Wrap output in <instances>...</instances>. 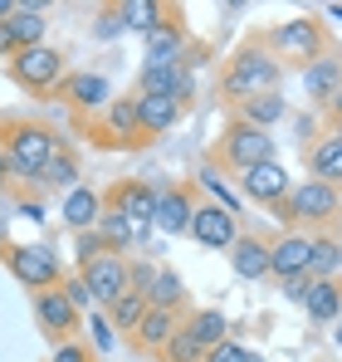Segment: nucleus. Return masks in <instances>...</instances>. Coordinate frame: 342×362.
Masks as SVG:
<instances>
[{
  "mask_svg": "<svg viewBox=\"0 0 342 362\" xmlns=\"http://www.w3.org/2000/svg\"><path fill=\"white\" fill-rule=\"evenodd\" d=\"M279 78H284V64L274 59V49H269L264 40H249V45H240L225 59L220 93L240 108V103H249V98H259V93H279Z\"/></svg>",
  "mask_w": 342,
  "mask_h": 362,
  "instance_id": "nucleus-1",
  "label": "nucleus"
},
{
  "mask_svg": "<svg viewBox=\"0 0 342 362\" xmlns=\"http://www.w3.org/2000/svg\"><path fill=\"white\" fill-rule=\"evenodd\" d=\"M0 152L10 162V177L20 181H40V172L54 162V152H64V137H59L49 122H0Z\"/></svg>",
  "mask_w": 342,
  "mask_h": 362,
  "instance_id": "nucleus-2",
  "label": "nucleus"
},
{
  "mask_svg": "<svg viewBox=\"0 0 342 362\" xmlns=\"http://www.w3.org/2000/svg\"><path fill=\"white\" fill-rule=\"evenodd\" d=\"M274 216L284 221V230H308V226H333L342 216V196L338 186H328V181H298L293 191H288V201L274 206Z\"/></svg>",
  "mask_w": 342,
  "mask_h": 362,
  "instance_id": "nucleus-3",
  "label": "nucleus"
},
{
  "mask_svg": "<svg viewBox=\"0 0 342 362\" xmlns=\"http://www.w3.org/2000/svg\"><path fill=\"white\" fill-rule=\"evenodd\" d=\"M264 45L274 49L279 64H298V69H308L313 59L328 54V35H323V20L318 15H293L284 25H274L264 35Z\"/></svg>",
  "mask_w": 342,
  "mask_h": 362,
  "instance_id": "nucleus-4",
  "label": "nucleus"
},
{
  "mask_svg": "<svg viewBox=\"0 0 342 362\" xmlns=\"http://www.w3.org/2000/svg\"><path fill=\"white\" fill-rule=\"evenodd\" d=\"M5 269L15 274V284L45 294L64 284V264H59L54 245H5Z\"/></svg>",
  "mask_w": 342,
  "mask_h": 362,
  "instance_id": "nucleus-5",
  "label": "nucleus"
},
{
  "mask_svg": "<svg viewBox=\"0 0 342 362\" xmlns=\"http://www.w3.org/2000/svg\"><path fill=\"white\" fill-rule=\"evenodd\" d=\"M10 78L30 93H54L59 83L69 78V64L59 54L54 45H35V49H15L10 59Z\"/></svg>",
  "mask_w": 342,
  "mask_h": 362,
  "instance_id": "nucleus-6",
  "label": "nucleus"
},
{
  "mask_svg": "<svg viewBox=\"0 0 342 362\" xmlns=\"http://www.w3.org/2000/svg\"><path fill=\"white\" fill-rule=\"evenodd\" d=\"M216 157H220V167H230V172H249V167H259V162L274 157V137H269L264 127H249V122L235 118L225 132H220Z\"/></svg>",
  "mask_w": 342,
  "mask_h": 362,
  "instance_id": "nucleus-7",
  "label": "nucleus"
},
{
  "mask_svg": "<svg viewBox=\"0 0 342 362\" xmlns=\"http://www.w3.org/2000/svg\"><path fill=\"white\" fill-rule=\"evenodd\" d=\"M103 211H113V216H122V221H132V226L147 230L152 216H157V186L142 177H122L103 191Z\"/></svg>",
  "mask_w": 342,
  "mask_h": 362,
  "instance_id": "nucleus-8",
  "label": "nucleus"
},
{
  "mask_svg": "<svg viewBox=\"0 0 342 362\" xmlns=\"http://www.w3.org/2000/svg\"><path fill=\"white\" fill-rule=\"evenodd\" d=\"M93 137L103 147H142L147 137H142V122H137V98H113L93 122Z\"/></svg>",
  "mask_w": 342,
  "mask_h": 362,
  "instance_id": "nucleus-9",
  "label": "nucleus"
},
{
  "mask_svg": "<svg viewBox=\"0 0 342 362\" xmlns=\"http://www.w3.org/2000/svg\"><path fill=\"white\" fill-rule=\"evenodd\" d=\"M186 235L196 245H206V250H230L240 240V216H230L225 206H216V201H196V216H191Z\"/></svg>",
  "mask_w": 342,
  "mask_h": 362,
  "instance_id": "nucleus-10",
  "label": "nucleus"
},
{
  "mask_svg": "<svg viewBox=\"0 0 342 362\" xmlns=\"http://www.w3.org/2000/svg\"><path fill=\"white\" fill-rule=\"evenodd\" d=\"M288 191H293V181H288V167L279 157L240 172V196L254 201V206H279V201H288Z\"/></svg>",
  "mask_w": 342,
  "mask_h": 362,
  "instance_id": "nucleus-11",
  "label": "nucleus"
},
{
  "mask_svg": "<svg viewBox=\"0 0 342 362\" xmlns=\"http://www.w3.org/2000/svg\"><path fill=\"white\" fill-rule=\"evenodd\" d=\"M308 259H313V235L308 230H284L279 240H269V274L284 279H308Z\"/></svg>",
  "mask_w": 342,
  "mask_h": 362,
  "instance_id": "nucleus-12",
  "label": "nucleus"
},
{
  "mask_svg": "<svg viewBox=\"0 0 342 362\" xmlns=\"http://www.w3.org/2000/svg\"><path fill=\"white\" fill-rule=\"evenodd\" d=\"M191 216H196V191H191L186 181L157 191V216H152V226H157L162 235H171V240L186 235V230H191Z\"/></svg>",
  "mask_w": 342,
  "mask_h": 362,
  "instance_id": "nucleus-13",
  "label": "nucleus"
},
{
  "mask_svg": "<svg viewBox=\"0 0 342 362\" xmlns=\"http://www.w3.org/2000/svg\"><path fill=\"white\" fill-rule=\"evenodd\" d=\"M191 74L186 64H142L137 74V93L142 98H176V103H191Z\"/></svg>",
  "mask_w": 342,
  "mask_h": 362,
  "instance_id": "nucleus-14",
  "label": "nucleus"
},
{
  "mask_svg": "<svg viewBox=\"0 0 342 362\" xmlns=\"http://www.w3.org/2000/svg\"><path fill=\"white\" fill-rule=\"evenodd\" d=\"M83 274V284H88V294H93V303L98 308H108V303H117L122 294H127V259L122 255H98L88 269H78Z\"/></svg>",
  "mask_w": 342,
  "mask_h": 362,
  "instance_id": "nucleus-15",
  "label": "nucleus"
},
{
  "mask_svg": "<svg viewBox=\"0 0 342 362\" xmlns=\"http://www.w3.org/2000/svg\"><path fill=\"white\" fill-rule=\"evenodd\" d=\"M35 318H40V328H45L54 343H69V338L78 333V308L64 299V289H45V294H35Z\"/></svg>",
  "mask_w": 342,
  "mask_h": 362,
  "instance_id": "nucleus-16",
  "label": "nucleus"
},
{
  "mask_svg": "<svg viewBox=\"0 0 342 362\" xmlns=\"http://www.w3.org/2000/svg\"><path fill=\"white\" fill-rule=\"evenodd\" d=\"M54 93L64 98V103H73L78 113H103V108L113 103V88H108L103 74H69Z\"/></svg>",
  "mask_w": 342,
  "mask_h": 362,
  "instance_id": "nucleus-17",
  "label": "nucleus"
},
{
  "mask_svg": "<svg viewBox=\"0 0 342 362\" xmlns=\"http://www.w3.org/2000/svg\"><path fill=\"white\" fill-rule=\"evenodd\" d=\"M230 269L240 274V279H264L269 274V240L264 235H254V230H240V240L230 245Z\"/></svg>",
  "mask_w": 342,
  "mask_h": 362,
  "instance_id": "nucleus-18",
  "label": "nucleus"
},
{
  "mask_svg": "<svg viewBox=\"0 0 342 362\" xmlns=\"http://www.w3.org/2000/svg\"><path fill=\"white\" fill-rule=\"evenodd\" d=\"M338 88H342V49H328L323 59H313L303 69V93L313 103H328Z\"/></svg>",
  "mask_w": 342,
  "mask_h": 362,
  "instance_id": "nucleus-19",
  "label": "nucleus"
},
{
  "mask_svg": "<svg viewBox=\"0 0 342 362\" xmlns=\"http://www.w3.org/2000/svg\"><path fill=\"white\" fill-rule=\"evenodd\" d=\"M59 216H64V226H69L73 235H78V230H93V226L103 221V191H93V186L69 191L64 206H59Z\"/></svg>",
  "mask_w": 342,
  "mask_h": 362,
  "instance_id": "nucleus-20",
  "label": "nucleus"
},
{
  "mask_svg": "<svg viewBox=\"0 0 342 362\" xmlns=\"http://www.w3.org/2000/svg\"><path fill=\"white\" fill-rule=\"evenodd\" d=\"M186 113V103H176V98H142L137 93V122H142V137L152 142V137H167L171 127L181 122Z\"/></svg>",
  "mask_w": 342,
  "mask_h": 362,
  "instance_id": "nucleus-21",
  "label": "nucleus"
},
{
  "mask_svg": "<svg viewBox=\"0 0 342 362\" xmlns=\"http://www.w3.org/2000/svg\"><path fill=\"white\" fill-rule=\"evenodd\" d=\"M147 40V64H186V30H181V20L171 15L167 25H157L152 35H142Z\"/></svg>",
  "mask_w": 342,
  "mask_h": 362,
  "instance_id": "nucleus-22",
  "label": "nucleus"
},
{
  "mask_svg": "<svg viewBox=\"0 0 342 362\" xmlns=\"http://www.w3.org/2000/svg\"><path fill=\"white\" fill-rule=\"evenodd\" d=\"M308 177L342 186V137L338 132H323L313 147H308Z\"/></svg>",
  "mask_w": 342,
  "mask_h": 362,
  "instance_id": "nucleus-23",
  "label": "nucleus"
},
{
  "mask_svg": "<svg viewBox=\"0 0 342 362\" xmlns=\"http://www.w3.org/2000/svg\"><path fill=\"white\" fill-rule=\"evenodd\" d=\"M176 328H181V313H171V308H147L142 328L132 333V343H137L142 353H167V343H171Z\"/></svg>",
  "mask_w": 342,
  "mask_h": 362,
  "instance_id": "nucleus-24",
  "label": "nucleus"
},
{
  "mask_svg": "<svg viewBox=\"0 0 342 362\" xmlns=\"http://www.w3.org/2000/svg\"><path fill=\"white\" fill-rule=\"evenodd\" d=\"M303 313H308L318 328L338 323L342 318V284L338 279H313V284H308V299H303Z\"/></svg>",
  "mask_w": 342,
  "mask_h": 362,
  "instance_id": "nucleus-25",
  "label": "nucleus"
},
{
  "mask_svg": "<svg viewBox=\"0 0 342 362\" xmlns=\"http://www.w3.org/2000/svg\"><path fill=\"white\" fill-rule=\"evenodd\" d=\"M5 25H10V35H15V49H35V45H45V30H49V20H45V5H40V0L15 5V15H10Z\"/></svg>",
  "mask_w": 342,
  "mask_h": 362,
  "instance_id": "nucleus-26",
  "label": "nucleus"
},
{
  "mask_svg": "<svg viewBox=\"0 0 342 362\" xmlns=\"http://www.w3.org/2000/svg\"><path fill=\"white\" fill-rule=\"evenodd\" d=\"M113 15H117L122 30H142V35H152L157 25H167V20H171V10H167V5H157V0H122Z\"/></svg>",
  "mask_w": 342,
  "mask_h": 362,
  "instance_id": "nucleus-27",
  "label": "nucleus"
},
{
  "mask_svg": "<svg viewBox=\"0 0 342 362\" xmlns=\"http://www.w3.org/2000/svg\"><path fill=\"white\" fill-rule=\"evenodd\" d=\"M181 323L196 333V343H201L206 353H211L216 343H225V338H230V318L220 313V308H196V313H191V318H181Z\"/></svg>",
  "mask_w": 342,
  "mask_h": 362,
  "instance_id": "nucleus-28",
  "label": "nucleus"
},
{
  "mask_svg": "<svg viewBox=\"0 0 342 362\" xmlns=\"http://www.w3.org/2000/svg\"><path fill=\"white\" fill-rule=\"evenodd\" d=\"M93 230L103 235V245H108L113 255H127L132 245H142V235H147L142 226H132V221H122V216H113V211H103V221H98Z\"/></svg>",
  "mask_w": 342,
  "mask_h": 362,
  "instance_id": "nucleus-29",
  "label": "nucleus"
},
{
  "mask_svg": "<svg viewBox=\"0 0 342 362\" xmlns=\"http://www.w3.org/2000/svg\"><path fill=\"white\" fill-rule=\"evenodd\" d=\"M147 294H137V289H127L117 303H108V323H113V333H137L142 328V318H147Z\"/></svg>",
  "mask_w": 342,
  "mask_h": 362,
  "instance_id": "nucleus-30",
  "label": "nucleus"
},
{
  "mask_svg": "<svg viewBox=\"0 0 342 362\" xmlns=\"http://www.w3.org/2000/svg\"><path fill=\"white\" fill-rule=\"evenodd\" d=\"M78 177H83V172H78V157L64 147V152H54V162L40 172V186H49V191H64V196H69V191H78V186H83Z\"/></svg>",
  "mask_w": 342,
  "mask_h": 362,
  "instance_id": "nucleus-31",
  "label": "nucleus"
},
{
  "mask_svg": "<svg viewBox=\"0 0 342 362\" xmlns=\"http://www.w3.org/2000/svg\"><path fill=\"white\" fill-rule=\"evenodd\" d=\"M147 303H152V308H171V313H181V308H186V284H181V274L157 264V279H152V289H147Z\"/></svg>",
  "mask_w": 342,
  "mask_h": 362,
  "instance_id": "nucleus-32",
  "label": "nucleus"
},
{
  "mask_svg": "<svg viewBox=\"0 0 342 362\" xmlns=\"http://www.w3.org/2000/svg\"><path fill=\"white\" fill-rule=\"evenodd\" d=\"M288 113L284 93H259V98H249V103H240V122H249V127H274V122Z\"/></svg>",
  "mask_w": 342,
  "mask_h": 362,
  "instance_id": "nucleus-33",
  "label": "nucleus"
},
{
  "mask_svg": "<svg viewBox=\"0 0 342 362\" xmlns=\"http://www.w3.org/2000/svg\"><path fill=\"white\" fill-rule=\"evenodd\" d=\"M342 274V245L333 235H313V259H308V279H338Z\"/></svg>",
  "mask_w": 342,
  "mask_h": 362,
  "instance_id": "nucleus-34",
  "label": "nucleus"
},
{
  "mask_svg": "<svg viewBox=\"0 0 342 362\" xmlns=\"http://www.w3.org/2000/svg\"><path fill=\"white\" fill-rule=\"evenodd\" d=\"M167 362H206V348L196 343V333L181 323L176 333H171V343H167V353H162Z\"/></svg>",
  "mask_w": 342,
  "mask_h": 362,
  "instance_id": "nucleus-35",
  "label": "nucleus"
},
{
  "mask_svg": "<svg viewBox=\"0 0 342 362\" xmlns=\"http://www.w3.org/2000/svg\"><path fill=\"white\" fill-rule=\"evenodd\" d=\"M201 186H206V196H211V201H216V206H225L230 216H235V211H240V196H235V191H230L225 181L216 177V172H211V167H206V172H201Z\"/></svg>",
  "mask_w": 342,
  "mask_h": 362,
  "instance_id": "nucleus-36",
  "label": "nucleus"
},
{
  "mask_svg": "<svg viewBox=\"0 0 342 362\" xmlns=\"http://www.w3.org/2000/svg\"><path fill=\"white\" fill-rule=\"evenodd\" d=\"M98 255H113V250L103 245V235H98V230H78V269H88Z\"/></svg>",
  "mask_w": 342,
  "mask_h": 362,
  "instance_id": "nucleus-37",
  "label": "nucleus"
},
{
  "mask_svg": "<svg viewBox=\"0 0 342 362\" xmlns=\"http://www.w3.org/2000/svg\"><path fill=\"white\" fill-rule=\"evenodd\" d=\"M59 289H64V299L73 303L78 313H83V308H93V294H88V284H83V274H64V284H59Z\"/></svg>",
  "mask_w": 342,
  "mask_h": 362,
  "instance_id": "nucleus-38",
  "label": "nucleus"
},
{
  "mask_svg": "<svg viewBox=\"0 0 342 362\" xmlns=\"http://www.w3.org/2000/svg\"><path fill=\"white\" fill-rule=\"evenodd\" d=\"M206 362H254V358H249V348H244L240 338H225V343H216V348L206 353Z\"/></svg>",
  "mask_w": 342,
  "mask_h": 362,
  "instance_id": "nucleus-39",
  "label": "nucleus"
},
{
  "mask_svg": "<svg viewBox=\"0 0 342 362\" xmlns=\"http://www.w3.org/2000/svg\"><path fill=\"white\" fill-rule=\"evenodd\" d=\"M49 362H93V348L78 343V338H69V343H54V358Z\"/></svg>",
  "mask_w": 342,
  "mask_h": 362,
  "instance_id": "nucleus-40",
  "label": "nucleus"
},
{
  "mask_svg": "<svg viewBox=\"0 0 342 362\" xmlns=\"http://www.w3.org/2000/svg\"><path fill=\"white\" fill-rule=\"evenodd\" d=\"M113 348V323L108 313H93V353H108Z\"/></svg>",
  "mask_w": 342,
  "mask_h": 362,
  "instance_id": "nucleus-41",
  "label": "nucleus"
},
{
  "mask_svg": "<svg viewBox=\"0 0 342 362\" xmlns=\"http://www.w3.org/2000/svg\"><path fill=\"white\" fill-rule=\"evenodd\" d=\"M308 284H313V279H284V299L303 308V299H308Z\"/></svg>",
  "mask_w": 342,
  "mask_h": 362,
  "instance_id": "nucleus-42",
  "label": "nucleus"
},
{
  "mask_svg": "<svg viewBox=\"0 0 342 362\" xmlns=\"http://www.w3.org/2000/svg\"><path fill=\"white\" fill-rule=\"evenodd\" d=\"M323 108H328V118H333V132L342 137V88L333 93V98H328V103H323Z\"/></svg>",
  "mask_w": 342,
  "mask_h": 362,
  "instance_id": "nucleus-43",
  "label": "nucleus"
},
{
  "mask_svg": "<svg viewBox=\"0 0 342 362\" xmlns=\"http://www.w3.org/2000/svg\"><path fill=\"white\" fill-rule=\"evenodd\" d=\"M0 59H15V35H10L5 20H0Z\"/></svg>",
  "mask_w": 342,
  "mask_h": 362,
  "instance_id": "nucleus-44",
  "label": "nucleus"
},
{
  "mask_svg": "<svg viewBox=\"0 0 342 362\" xmlns=\"http://www.w3.org/2000/svg\"><path fill=\"white\" fill-rule=\"evenodd\" d=\"M10 15H15V5H10V0H0V20H10Z\"/></svg>",
  "mask_w": 342,
  "mask_h": 362,
  "instance_id": "nucleus-45",
  "label": "nucleus"
},
{
  "mask_svg": "<svg viewBox=\"0 0 342 362\" xmlns=\"http://www.w3.org/2000/svg\"><path fill=\"white\" fill-rule=\"evenodd\" d=\"M0 181H10V162H5V152H0Z\"/></svg>",
  "mask_w": 342,
  "mask_h": 362,
  "instance_id": "nucleus-46",
  "label": "nucleus"
},
{
  "mask_svg": "<svg viewBox=\"0 0 342 362\" xmlns=\"http://www.w3.org/2000/svg\"><path fill=\"white\" fill-rule=\"evenodd\" d=\"M328 20H338V25H342V5H328Z\"/></svg>",
  "mask_w": 342,
  "mask_h": 362,
  "instance_id": "nucleus-47",
  "label": "nucleus"
},
{
  "mask_svg": "<svg viewBox=\"0 0 342 362\" xmlns=\"http://www.w3.org/2000/svg\"><path fill=\"white\" fill-rule=\"evenodd\" d=\"M333 338H338V343H342V318H338V333H333Z\"/></svg>",
  "mask_w": 342,
  "mask_h": 362,
  "instance_id": "nucleus-48",
  "label": "nucleus"
},
{
  "mask_svg": "<svg viewBox=\"0 0 342 362\" xmlns=\"http://www.w3.org/2000/svg\"><path fill=\"white\" fill-rule=\"evenodd\" d=\"M0 240H5V226H0Z\"/></svg>",
  "mask_w": 342,
  "mask_h": 362,
  "instance_id": "nucleus-49",
  "label": "nucleus"
},
{
  "mask_svg": "<svg viewBox=\"0 0 342 362\" xmlns=\"http://www.w3.org/2000/svg\"><path fill=\"white\" fill-rule=\"evenodd\" d=\"M254 362H264V358H254Z\"/></svg>",
  "mask_w": 342,
  "mask_h": 362,
  "instance_id": "nucleus-50",
  "label": "nucleus"
}]
</instances>
